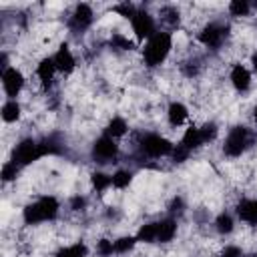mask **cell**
I'll return each mask as SVG.
<instances>
[{"label": "cell", "instance_id": "39", "mask_svg": "<svg viewBox=\"0 0 257 257\" xmlns=\"http://www.w3.org/2000/svg\"><path fill=\"white\" fill-rule=\"evenodd\" d=\"M253 120H255V122H257V104H255V106H253Z\"/></svg>", "mask_w": 257, "mask_h": 257}, {"label": "cell", "instance_id": "18", "mask_svg": "<svg viewBox=\"0 0 257 257\" xmlns=\"http://www.w3.org/2000/svg\"><path fill=\"white\" fill-rule=\"evenodd\" d=\"M177 237V219L167 217L159 221V233H157V243H171Z\"/></svg>", "mask_w": 257, "mask_h": 257}, {"label": "cell", "instance_id": "30", "mask_svg": "<svg viewBox=\"0 0 257 257\" xmlns=\"http://www.w3.org/2000/svg\"><path fill=\"white\" fill-rule=\"evenodd\" d=\"M199 131H201V137H203V143L205 145L207 143H213L217 139V135H219V126L213 120H205L203 124H199Z\"/></svg>", "mask_w": 257, "mask_h": 257}, {"label": "cell", "instance_id": "2", "mask_svg": "<svg viewBox=\"0 0 257 257\" xmlns=\"http://www.w3.org/2000/svg\"><path fill=\"white\" fill-rule=\"evenodd\" d=\"M173 44H175L173 32L171 30H159L155 36H151L143 44V50H141L143 64L147 68H159L169 58V54L173 50Z\"/></svg>", "mask_w": 257, "mask_h": 257}, {"label": "cell", "instance_id": "27", "mask_svg": "<svg viewBox=\"0 0 257 257\" xmlns=\"http://www.w3.org/2000/svg\"><path fill=\"white\" fill-rule=\"evenodd\" d=\"M137 235H120L114 239V255H126L137 247Z\"/></svg>", "mask_w": 257, "mask_h": 257}, {"label": "cell", "instance_id": "23", "mask_svg": "<svg viewBox=\"0 0 257 257\" xmlns=\"http://www.w3.org/2000/svg\"><path fill=\"white\" fill-rule=\"evenodd\" d=\"M90 185L98 195H102L112 187V175H108L104 171H92L90 173Z\"/></svg>", "mask_w": 257, "mask_h": 257}, {"label": "cell", "instance_id": "8", "mask_svg": "<svg viewBox=\"0 0 257 257\" xmlns=\"http://www.w3.org/2000/svg\"><path fill=\"white\" fill-rule=\"evenodd\" d=\"M118 153H120V147H118L116 139H112V137H108V135H100V137L92 143V147H90V157H92V161L98 163V165L114 163L116 157H118Z\"/></svg>", "mask_w": 257, "mask_h": 257}, {"label": "cell", "instance_id": "16", "mask_svg": "<svg viewBox=\"0 0 257 257\" xmlns=\"http://www.w3.org/2000/svg\"><path fill=\"white\" fill-rule=\"evenodd\" d=\"M185 149H189L191 153L193 151H197V149H201L205 143H203V137H201V131H199V124H189L185 131H183V135H181V141H179Z\"/></svg>", "mask_w": 257, "mask_h": 257}, {"label": "cell", "instance_id": "19", "mask_svg": "<svg viewBox=\"0 0 257 257\" xmlns=\"http://www.w3.org/2000/svg\"><path fill=\"white\" fill-rule=\"evenodd\" d=\"M38 147H40V157H54L62 153V143L54 137V135H46L42 139H38Z\"/></svg>", "mask_w": 257, "mask_h": 257}, {"label": "cell", "instance_id": "13", "mask_svg": "<svg viewBox=\"0 0 257 257\" xmlns=\"http://www.w3.org/2000/svg\"><path fill=\"white\" fill-rule=\"evenodd\" d=\"M235 217L247 227H257V197H243L235 205Z\"/></svg>", "mask_w": 257, "mask_h": 257}, {"label": "cell", "instance_id": "25", "mask_svg": "<svg viewBox=\"0 0 257 257\" xmlns=\"http://www.w3.org/2000/svg\"><path fill=\"white\" fill-rule=\"evenodd\" d=\"M133 179H135V173L128 171V169H116L112 173V189L116 191H124L133 185Z\"/></svg>", "mask_w": 257, "mask_h": 257}, {"label": "cell", "instance_id": "15", "mask_svg": "<svg viewBox=\"0 0 257 257\" xmlns=\"http://www.w3.org/2000/svg\"><path fill=\"white\" fill-rule=\"evenodd\" d=\"M167 122L171 124V126H183L187 120H189V108H187V104L185 102H181V100H171L169 102V106H167Z\"/></svg>", "mask_w": 257, "mask_h": 257}, {"label": "cell", "instance_id": "31", "mask_svg": "<svg viewBox=\"0 0 257 257\" xmlns=\"http://www.w3.org/2000/svg\"><path fill=\"white\" fill-rule=\"evenodd\" d=\"M20 171H22V169H20L16 163H12V161L8 159V161H4V165H2V173H0V177H2L4 183H12V181H16V177H18Z\"/></svg>", "mask_w": 257, "mask_h": 257}, {"label": "cell", "instance_id": "17", "mask_svg": "<svg viewBox=\"0 0 257 257\" xmlns=\"http://www.w3.org/2000/svg\"><path fill=\"white\" fill-rule=\"evenodd\" d=\"M0 114H2V120L6 124H14V122H18L22 118V104L18 102V98L16 100L14 98H6L4 104H2Z\"/></svg>", "mask_w": 257, "mask_h": 257}, {"label": "cell", "instance_id": "5", "mask_svg": "<svg viewBox=\"0 0 257 257\" xmlns=\"http://www.w3.org/2000/svg\"><path fill=\"white\" fill-rule=\"evenodd\" d=\"M40 147H38V139L34 137H24L20 139L14 147H12V155H10V161L16 163L20 169H26L30 167L32 163L40 161Z\"/></svg>", "mask_w": 257, "mask_h": 257}, {"label": "cell", "instance_id": "21", "mask_svg": "<svg viewBox=\"0 0 257 257\" xmlns=\"http://www.w3.org/2000/svg\"><path fill=\"white\" fill-rule=\"evenodd\" d=\"M126 133H128V122H126V118H122V116H112V118H108V122H106V126H104V135H108V137H112V139H122Z\"/></svg>", "mask_w": 257, "mask_h": 257}, {"label": "cell", "instance_id": "33", "mask_svg": "<svg viewBox=\"0 0 257 257\" xmlns=\"http://www.w3.org/2000/svg\"><path fill=\"white\" fill-rule=\"evenodd\" d=\"M96 255L98 257H112L114 255V241L112 239H98L96 241Z\"/></svg>", "mask_w": 257, "mask_h": 257}, {"label": "cell", "instance_id": "6", "mask_svg": "<svg viewBox=\"0 0 257 257\" xmlns=\"http://www.w3.org/2000/svg\"><path fill=\"white\" fill-rule=\"evenodd\" d=\"M227 36H229V24L217 22V20L203 24V28L197 32L199 44H203V46L209 48V50H219V48L225 44Z\"/></svg>", "mask_w": 257, "mask_h": 257}, {"label": "cell", "instance_id": "9", "mask_svg": "<svg viewBox=\"0 0 257 257\" xmlns=\"http://www.w3.org/2000/svg\"><path fill=\"white\" fill-rule=\"evenodd\" d=\"M94 22V10L90 4L80 2L72 8L70 16H68V30L72 34H84Z\"/></svg>", "mask_w": 257, "mask_h": 257}, {"label": "cell", "instance_id": "38", "mask_svg": "<svg viewBox=\"0 0 257 257\" xmlns=\"http://www.w3.org/2000/svg\"><path fill=\"white\" fill-rule=\"evenodd\" d=\"M249 64H251V72L257 74V48L251 52V56H249Z\"/></svg>", "mask_w": 257, "mask_h": 257}, {"label": "cell", "instance_id": "37", "mask_svg": "<svg viewBox=\"0 0 257 257\" xmlns=\"http://www.w3.org/2000/svg\"><path fill=\"white\" fill-rule=\"evenodd\" d=\"M183 207H185V205H183V199H181V197H175V199L171 201V205H169V211H171L173 215H175V213L179 215V213H183Z\"/></svg>", "mask_w": 257, "mask_h": 257}, {"label": "cell", "instance_id": "3", "mask_svg": "<svg viewBox=\"0 0 257 257\" xmlns=\"http://www.w3.org/2000/svg\"><path fill=\"white\" fill-rule=\"evenodd\" d=\"M253 143H255V131L247 124H235L227 131L221 151L229 159H239L253 147Z\"/></svg>", "mask_w": 257, "mask_h": 257}, {"label": "cell", "instance_id": "24", "mask_svg": "<svg viewBox=\"0 0 257 257\" xmlns=\"http://www.w3.org/2000/svg\"><path fill=\"white\" fill-rule=\"evenodd\" d=\"M54 257H88V245L84 241L64 245L54 253Z\"/></svg>", "mask_w": 257, "mask_h": 257}, {"label": "cell", "instance_id": "20", "mask_svg": "<svg viewBox=\"0 0 257 257\" xmlns=\"http://www.w3.org/2000/svg\"><path fill=\"white\" fill-rule=\"evenodd\" d=\"M157 233H159V221H147L139 227V231L135 233L137 235V241L139 243H157Z\"/></svg>", "mask_w": 257, "mask_h": 257}, {"label": "cell", "instance_id": "7", "mask_svg": "<svg viewBox=\"0 0 257 257\" xmlns=\"http://www.w3.org/2000/svg\"><path fill=\"white\" fill-rule=\"evenodd\" d=\"M131 28H133V36H135V40L139 44H145L151 36H155L159 32L157 20L147 8H139L137 10V14L131 20Z\"/></svg>", "mask_w": 257, "mask_h": 257}, {"label": "cell", "instance_id": "29", "mask_svg": "<svg viewBox=\"0 0 257 257\" xmlns=\"http://www.w3.org/2000/svg\"><path fill=\"white\" fill-rule=\"evenodd\" d=\"M110 46H112L114 50L128 52V50L135 48V42H133L126 34H122V32H112V34H110Z\"/></svg>", "mask_w": 257, "mask_h": 257}, {"label": "cell", "instance_id": "34", "mask_svg": "<svg viewBox=\"0 0 257 257\" xmlns=\"http://www.w3.org/2000/svg\"><path fill=\"white\" fill-rule=\"evenodd\" d=\"M189 157H191V151H189V149H185L181 143H177V145H175V149H173L171 161H173V163H177V165H181V163H185Z\"/></svg>", "mask_w": 257, "mask_h": 257}, {"label": "cell", "instance_id": "32", "mask_svg": "<svg viewBox=\"0 0 257 257\" xmlns=\"http://www.w3.org/2000/svg\"><path fill=\"white\" fill-rule=\"evenodd\" d=\"M112 10H114L118 16H122V18H126V20L131 22V20H133V16L137 14L139 6H137V4H133V2H120V4L112 6Z\"/></svg>", "mask_w": 257, "mask_h": 257}, {"label": "cell", "instance_id": "22", "mask_svg": "<svg viewBox=\"0 0 257 257\" xmlns=\"http://www.w3.org/2000/svg\"><path fill=\"white\" fill-rule=\"evenodd\" d=\"M213 227L219 235H231L235 231V217L229 213V211H221L215 221H213Z\"/></svg>", "mask_w": 257, "mask_h": 257}, {"label": "cell", "instance_id": "10", "mask_svg": "<svg viewBox=\"0 0 257 257\" xmlns=\"http://www.w3.org/2000/svg\"><path fill=\"white\" fill-rule=\"evenodd\" d=\"M0 78H2V90H4L6 98H14L16 100L20 96V92L24 90V86H26L24 72L18 66H8V68L2 70Z\"/></svg>", "mask_w": 257, "mask_h": 257}, {"label": "cell", "instance_id": "4", "mask_svg": "<svg viewBox=\"0 0 257 257\" xmlns=\"http://www.w3.org/2000/svg\"><path fill=\"white\" fill-rule=\"evenodd\" d=\"M137 145H139V153L143 157H149V159H165V157L171 159L173 149H175V145L167 137H163L159 133H145V135H141Z\"/></svg>", "mask_w": 257, "mask_h": 257}, {"label": "cell", "instance_id": "1", "mask_svg": "<svg viewBox=\"0 0 257 257\" xmlns=\"http://www.w3.org/2000/svg\"><path fill=\"white\" fill-rule=\"evenodd\" d=\"M58 215H60V201L54 195H42L30 203H26L22 209V221L28 227L56 221Z\"/></svg>", "mask_w": 257, "mask_h": 257}, {"label": "cell", "instance_id": "36", "mask_svg": "<svg viewBox=\"0 0 257 257\" xmlns=\"http://www.w3.org/2000/svg\"><path fill=\"white\" fill-rule=\"evenodd\" d=\"M219 257H245V251L239 245H225L221 249Z\"/></svg>", "mask_w": 257, "mask_h": 257}, {"label": "cell", "instance_id": "14", "mask_svg": "<svg viewBox=\"0 0 257 257\" xmlns=\"http://www.w3.org/2000/svg\"><path fill=\"white\" fill-rule=\"evenodd\" d=\"M58 70H56V64H54V58L52 56H44L38 60L36 68H34V76L38 78V82L44 86V88H50V84L54 82Z\"/></svg>", "mask_w": 257, "mask_h": 257}, {"label": "cell", "instance_id": "11", "mask_svg": "<svg viewBox=\"0 0 257 257\" xmlns=\"http://www.w3.org/2000/svg\"><path fill=\"white\" fill-rule=\"evenodd\" d=\"M229 82H231V86H233L239 94L247 92V90L251 88V84H253V72H251V68H247V66L241 64V62L233 64L231 70H229Z\"/></svg>", "mask_w": 257, "mask_h": 257}, {"label": "cell", "instance_id": "35", "mask_svg": "<svg viewBox=\"0 0 257 257\" xmlns=\"http://www.w3.org/2000/svg\"><path fill=\"white\" fill-rule=\"evenodd\" d=\"M86 205H88V199H86L84 195H74V197L70 199V203H68V209H70L72 213H82V211L86 209Z\"/></svg>", "mask_w": 257, "mask_h": 257}, {"label": "cell", "instance_id": "12", "mask_svg": "<svg viewBox=\"0 0 257 257\" xmlns=\"http://www.w3.org/2000/svg\"><path fill=\"white\" fill-rule=\"evenodd\" d=\"M52 58H54V64H56L58 74H70V72H74V68H76V56H74L72 48L68 46V42H60L58 48H56V52L52 54Z\"/></svg>", "mask_w": 257, "mask_h": 257}, {"label": "cell", "instance_id": "28", "mask_svg": "<svg viewBox=\"0 0 257 257\" xmlns=\"http://www.w3.org/2000/svg\"><path fill=\"white\" fill-rule=\"evenodd\" d=\"M251 10H253V6H251L249 0H231L227 4V12L235 18H245V16L251 14Z\"/></svg>", "mask_w": 257, "mask_h": 257}, {"label": "cell", "instance_id": "26", "mask_svg": "<svg viewBox=\"0 0 257 257\" xmlns=\"http://www.w3.org/2000/svg\"><path fill=\"white\" fill-rule=\"evenodd\" d=\"M159 20L163 24H167L169 28H177L179 22H181V12L177 6H163L159 10Z\"/></svg>", "mask_w": 257, "mask_h": 257}]
</instances>
